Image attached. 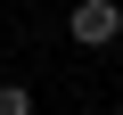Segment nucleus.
Here are the masks:
<instances>
[{
  "instance_id": "nucleus-1",
  "label": "nucleus",
  "mask_w": 123,
  "mask_h": 115,
  "mask_svg": "<svg viewBox=\"0 0 123 115\" xmlns=\"http://www.w3.org/2000/svg\"><path fill=\"white\" fill-rule=\"evenodd\" d=\"M66 33H74L82 49H107V41L123 33V8H115V0H74V17H66Z\"/></svg>"
},
{
  "instance_id": "nucleus-2",
  "label": "nucleus",
  "mask_w": 123,
  "mask_h": 115,
  "mask_svg": "<svg viewBox=\"0 0 123 115\" xmlns=\"http://www.w3.org/2000/svg\"><path fill=\"white\" fill-rule=\"evenodd\" d=\"M0 115H33V90L25 82H0Z\"/></svg>"
},
{
  "instance_id": "nucleus-3",
  "label": "nucleus",
  "mask_w": 123,
  "mask_h": 115,
  "mask_svg": "<svg viewBox=\"0 0 123 115\" xmlns=\"http://www.w3.org/2000/svg\"><path fill=\"white\" fill-rule=\"evenodd\" d=\"M115 115H123V107H115Z\"/></svg>"
}]
</instances>
